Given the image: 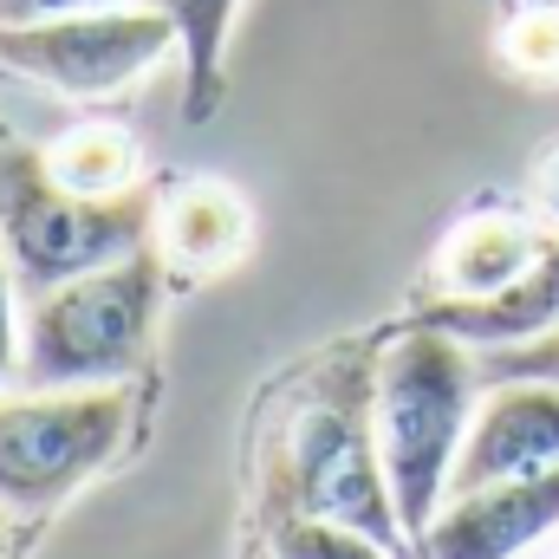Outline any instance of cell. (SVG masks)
Wrapping results in <instances>:
<instances>
[{"mask_svg": "<svg viewBox=\"0 0 559 559\" xmlns=\"http://www.w3.org/2000/svg\"><path fill=\"white\" fill-rule=\"evenodd\" d=\"M131 397L124 384H59L0 397V508L46 514L79 495L124 442Z\"/></svg>", "mask_w": 559, "mask_h": 559, "instance_id": "obj_5", "label": "cell"}, {"mask_svg": "<svg viewBox=\"0 0 559 559\" xmlns=\"http://www.w3.org/2000/svg\"><path fill=\"white\" fill-rule=\"evenodd\" d=\"M169 261L156 241L138 254L92 267V274L33 293L26 306V345H20V384L59 391V384H131L150 358L156 312H163Z\"/></svg>", "mask_w": 559, "mask_h": 559, "instance_id": "obj_2", "label": "cell"}, {"mask_svg": "<svg viewBox=\"0 0 559 559\" xmlns=\"http://www.w3.org/2000/svg\"><path fill=\"white\" fill-rule=\"evenodd\" d=\"M559 534V462L475 495H449L417 540V559H521Z\"/></svg>", "mask_w": 559, "mask_h": 559, "instance_id": "obj_8", "label": "cell"}, {"mask_svg": "<svg viewBox=\"0 0 559 559\" xmlns=\"http://www.w3.org/2000/svg\"><path fill=\"white\" fill-rule=\"evenodd\" d=\"M267 554L274 559H404L378 534H365L352 521H332V514H306V508H274Z\"/></svg>", "mask_w": 559, "mask_h": 559, "instance_id": "obj_14", "label": "cell"}, {"mask_svg": "<svg viewBox=\"0 0 559 559\" xmlns=\"http://www.w3.org/2000/svg\"><path fill=\"white\" fill-rule=\"evenodd\" d=\"M13 554V508H0V559Z\"/></svg>", "mask_w": 559, "mask_h": 559, "instance_id": "obj_20", "label": "cell"}, {"mask_svg": "<svg viewBox=\"0 0 559 559\" xmlns=\"http://www.w3.org/2000/svg\"><path fill=\"white\" fill-rule=\"evenodd\" d=\"M417 319L455 332V338H468L475 352H488V345H521V338L554 332L559 325V241H547L540 261L514 280V286H501V293H488V299H429Z\"/></svg>", "mask_w": 559, "mask_h": 559, "instance_id": "obj_10", "label": "cell"}, {"mask_svg": "<svg viewBox=\"0 0 559 559\" xmlns=\"http://www.w3.org/2000/svg\"><path fill=\"white\" fill-rule=\"evenodd\" d=\"M501 59H508V72H521L534 85L559 79V0H527V7L508 13Z\"/></svg>", "mask_w": 559, "mask_h": 559, "instance_id": "obj_15", "label": "cell"}, {"mask_svg": "<svg viewBox=\"0 0 559 559\" xmlns=\"http://www.w3.org/2000/svg\"><path fill=\"white\" fill-rule=\"evenodd\" d=\"M475 384H481L475 345L429 319H411L404 332H391V345L371 365L378 449H384V475L411 527V547L429 534V521L449 501V475L475 423Z\"/></svg>", "mask_w": 559, "mask_h": 559, "instance_id": "obj_1", "label": "cell"}, {"mask_svg": "<svg viewBox=\"0 0 559 559\" xmlns=\"http://www.w3.org/2000/svg\"><path fill=\"white\" fill-rule=\"evenodd\" d=\"M267 559H274V554H267Z\"/></svg>", "mask_w": 559, "mask_h": 559, "instance_id": "obj_21", "label": "cell"}, {"mask_svg": "<svg viewBox=\"0 0 559 559\" xmlns=\"http://www.w3.org/2000/svg\"><path fill=\"white\" fill-rule=\"evenodd\" d=\"M169 52H182L176 20L150 0H118L66 20H33V26H0V72L46 85L59 98H111L156 72Z\"/></svg>", "mask_w": 559, "mask_h": 559, "instance_id": "obj_6", "label": "cell"}, {"mask_svg": "<svg viewBox=\"0 0 559 559\" xmlns=\"http://www.w3.org/2000/svg\"><path fill=\"white\" fill-rule=\"evenodd\" d=\"M280 508H306V514L352 521V527L378 534L391 554L417 559L411 527L397 514V495H391V475H384L371 378L338 371L332 391H319L293 417L286 449H280Z\"/></svg>", "mask_w": 559, "mask_h": 559, "instance_id": "obj_4", "label": "cell"}, {"mask_svg": "<svg viewBox=\"0 0 559 559\" xmlns=\"http://www.w3.org/2000/svg\"><path fill=\"white\" fill-rule=\"evenodd\" d=\"M13 293H20V280H13V261H7V248H0V384L20 371V345H26V332H20V319H13Z\"/></svg>", "mask_w": 559, "mask_h": 559, "instance_id": "obj_17", "label": "cell"}, {"mask_svg": "<svg viewBox=\"0 0 559 559\" xmlns=\"http://www.w3.org/2000/svg\"><path fill=\"white\" fill-rule=\"evenodd\" d=\"M150 7H163L182 39V118L209 124L228 92V33L241 0H150Z\"/></svg>", "mask_w": 559, "mask_h": 559, "instance_id": "obj_12", "label": "cell"}, {"mask_svg": "<svg viewBox=\"0 0 559 559\" xmlns=\"http://www.w3.org/2000/svg\"><path fill=\"white\" fill-rule=\"evenodd\" d=\"M534 261H540V235L521 215L481 209L462 228H449V241L436 254V293L442 299H488V293L514 286Z\"/></svg>", "mask_w": 559, "mask_h": 559, "instance_id": "obj_11", "label": "cell"}, {"mask_svg": "<svg viewBox=\"0 0 559 559\" xmlns=\"http://www.w3.org/2000/svg\"><path fill=\"white\" fill-rule=\"evenodd\" d=\"M254 241V209L228 182H176L156 202V254L176 274H215Z\"/></svg>", "mask_w": 559, "mask_h": 559, "instance_id": "obj_9", "label": "cell"}, {"mask_svg": "<svg viewBox=\"0 0 559 559\" xmlns=\"http://www.w3.org/2000/svg\"><path fill=\"white\" fill-rule=\"evenodd\" d=\"M46 169L79 195H124L143 176V150L124 124L85 118V124H72V131H59L46 143Z\"/></svg>", "mask_w": 559, "mask_h": 559, "instance_id": "obj_13", "label": "cell"}, {"mask_svg": "<svg viewBox=\"0 0 559 559\" xmlns=\"http://www.w3.org/2000/svg\"><path fill=\"white\" fill-rule=\"evenodd\" d=\"M475 371H481V384H501V378H554L559 384V325L540 338H521V345L475 352Z\"/></svg>", "mask_w": 559, "mask_h": 559, "instance_id": "obj_16", "label": "cell"}, {"mask_svg": "<svg viewBox=\"0 0 559 559\" xmlns=\"http://www.w3.org/2000/svg\"><path fill=\"white\" fill-rule=\"evenodd\" d=\"M156 202L163 195L143 182L124 195H79L46 169V150L0 138V248L26 299L156 241Z\"/></svg>", "mask_w": 559, "mask_h": 559, "instance_id": "obj_3", "label": "cell"}, {"mask_svg": "<svg viewBox=\"0 0 559 559\" xmlns=\"http://www.w3.org/2000/svg\"><path fill=\"white\" fill-rule=\"evenodd\" d=\"M92 7H118V0H0V26H33V20H66V13H92Z\"/></svg>", "mask_w": 559, "mask_h": 559, "instance_id": "obj_18", "label": "cell"}, {"mask_svg": "<svg viewBox=\"0 0 559 559\" xmlns=\"http://www.w3.org/2000/svg\"><path fill=\"white\" fill-rule=\"evenodd\" d=\"M559 462V384L554 378H501L462 436L449 495H475L514 475H540Z\"/></svg>", "mask_w": 559, "mask_h": 559, "instance_id": "obj_7", "label": "cell"}, {"mask_svg": "<svg viewBox=\"0 0 559 559\" xmlns=\"http://www.w3.org/2000/svg\"><path fill=\"white\" fill-rule=\"evenodd\" d=\"M534 209L559 228V143L540 156V169H534Z\"/></svg>", "mask_w": 559, "mask_h": 559, "instance_id": "obj_19", "label": "cell"}]
</instances>
